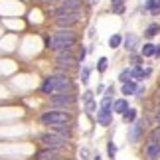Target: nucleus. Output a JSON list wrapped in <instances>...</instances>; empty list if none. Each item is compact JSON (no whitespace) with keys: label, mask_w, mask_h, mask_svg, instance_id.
<instances>
[{"label":"nucleus","mask_w":160,"mask_h":160,"mask_svg":"<svg viewBox=\"0 0 160 160\" xmlns=\"http://www.w3.org/2000/svg\"><path fill=\"white\" fill-rule=\"evenodd\" d=\"M73 89V83H71V77L65 75V73H58V75H50L44 79L42 83V91L46 95H53V93H61V91H71Z\"/></svg>","instance_id":"f257e3e1"},{"label":"nucleus","mask_w":160,"mask_h":160,"mask_svg":"<svg viewBox=\"0 0 160 160\" xmlns=\"http://www.w3.org/2000/svg\"><path fill=\"white\" fill-rule=\"evenodd\" d=\"M75 44H77L75 32H71V30H67V28H61L52 38H46V48L48 50H53V52L63 50V48H73Z\"/></svg>","instance_id":"f03ea898"},{"label":"nucleus","mask_w":160,"mask_h":160,"mask_svg":"<svg viewBox=\"0 0 160 160\" xmlns=\"http://www.w3.org/2000/svg\"><path fill=\"white\" fill-rule=\"evenodd\" d=\"M40 121L44 122V125H71L73 117L69 111L65 109H53V111H48L40 117Z\"/></svg>","instance_id":"7ed1b4c3"},{"label":"nucleus","mask_w":160,"mask_h":160,"mask_svg":"<svg viewBox=\"0 0 160 160\" xmlns=\"http://www.w3.org/2000/svg\"><path fill=\"white\" fill-rule=\"evenodd\" d=\"M42 142H44L46 148H52V150H69V144H67V138L63 137H59V134H55V132H46V134H42Z\"/></svg>","instance_id":"20e7f679"},{"label":"nucleus","mask_w":160,"mask_h":160,"mask_svg":"<svg viewBox=\"0 0 160 160\" xmlns=\"http://www.w3.org/2000/svg\"><path fill=\"white\" fill-rule=\"evenodd\" d=\"M111 119H113V97L105 95L101 101V109L97 111V122L107 127V125H111Z\"/></svg>","instance_id":"39448f33"},{"label":"nucleus","mask_w":160,"mask_h":160,"mask_svg":"<svg viewBox=\"0 0 160 160\" xmlns=\"http://www.w3.org/2000/svg\"><path fill=\"white\" fill-rule=\"evenodd\" d=\"M75 101H77V97L71 91H61V93H53L50 97V103L55 109H69L75 105Z\"/></svg>","instance_id":"423d86ee"},{"label":"nucleus","mask_w":160,"mask_h":160,"mask_svg":"<svg viewBox=\"0 0 160 160\" xmlns=\"http://www.w3.org/2000/svg\"><path fill=\"white\" fill-rule=\"evenodd\" d=\"M81 18H83L81 12H67V14L55 18V26H58V28H67V30H71L73 26H77V24L81 22Z\"/></svg>","instance_id":"0eeeda50"},{"label":"nucleus","mask_w":160,"mask_h":160,"mask_svg":"<svg viewBox=\"0 0 160 160\" xmlns=\"http://www.w3.org/2000/svg\"><path fill=\"white\" fill-rule=\"evenodd\" d=\"M55 61L61 69H69L75 63V55H73V48H63V50L55 52Z\"/></svg>","instance_id":"6e6552de"},{"label":"nucleus","mask_w":160,"mask_h":160,"mask_svg":"<svg viewBox=\"0 0 160 160\" xmlns=\"http://www.w3.org/2000/svg\"><path fill=\"white\" fill-rule=\"evenodd\" d=\"M144 154L148 160H160V142L148 140V142H146V148H144Z\"/></svg>","instance_id":"1a4fd4ad"},{"label":"nucleus","mask_w":160,"mask_h":160,"mask_svg":"<svg viewBox=\"0 0 160 160\" xmlns=\"http://www.w3.org/2000/svg\"><path fill=\"white\" fill-rule=\"evenodd\" d=\"M50 127H52V132L59 134V137H63V138H67V140L73 137V131L69 128V125H50Z\"/></svg>","instance_id":"9d476101"},{"label":"nucleus","mask_w":160,"mask_h":160,"mask_svg":"<svg viewBox=\"0 0 160 160\" xmlns=\"http://www.w3.org/2000/svg\"><path fill=\"white\" fill-rule=\"evenodd\" d=\"M59 156V150H52V148H44L38 152V160H55Z\"/></svg>","instance_id":"9b49d317"},{"label":"nucleus","mask_w":160,"mask_h":160,"mask_svg":"<svg viewBox=\"0 0 160 160\" xmlns=\"http://www.w3.org/2000/svg\"><path fill=\"white\" fill-rule=\"evenodd\" d=\"M127 109H128V101L127 99H117V101H113V113L122 115Z\"/></svg>","instance_id":"f8f14e48"},{"label":"nucleus","mask_w":160,"mask_h":160,"mask_svg":"<svg viewBox=\"0 0 160 160\" xmlns=\"http://www.w3.org/2000/svg\"><path fill=\"white\" fill-rule=\"evenodd\" d=\"M137 46H138V38L134 34H128L127 36V40H125V48H127V52H134L137 50Z\"/></svg>","instance_id":"ddd939ff"},{"label":"nucleus","mask_w":160,"mask_h":160,"mask_svg":"<svg viewBox=\"0 0 160 160\" xmlns=\"http://www.w3.org/2000/svg\"><path fill=\"white\" fill-rule=\"evenodd\" d=\"M140 132H142V122H137L134 127H131V134H128V138H131L132 142H137L138 137H140Z\"/></svg>","instance_id":"4468645a"},{"label":"nucleus","mask_w":160,"mask_h":160,"mask_svg":"<svg viewBox=\"0 0 160 160\" xmlns=\"http://www.w3.org/2000/svg\"><path fill=\"white\" fill-rule=\"evenodd\" d=\"M111 10L115 14H122L125 12V0H111Z\"/></svg>","instance_id":"2eb2a0df"},{"label":"nucleus","mask_w":160,"mask_h":160,"mask_svg":"<svg viewBox=\"0 0 160 160\" xmlns=\"http://www.w3.org/2000/svg\"><path fill=\"white\" fill-rule=\"evenodd\" d=\"M134 91H137V83H134V81L128 79V81L122 83V95H132Z\"/></svg>","instance_id":"dca6fc26"},{"label":"nucleus","mask_w":160,"mask_h":160,"mask_svg":"<svg viewBox=\"0 0 160 160\" xmlns=\"http://www.w3.org/2000/svg\"><path fill=\"white\" fill-rule=\"evenodd\" d=\"M122 119H125V122H134V119H137V109L128 107L125 113H122Z\"/></svg>","instance_id":"f3484780"},{"label":"nucleus","mask_w":160,"mask_h":160,"mask_svg":"<svg viewBox=\"0 0 160 160\" xmlns=\"http://www.w3.org/2000/svg\"><path fill=\"white\" fill-rule=\"evenodd\" d=\"M160 32V26H158V24H150V26L148 28H146V38H154V36Z\"/></svg>","instance_id":"a211bd4d"},{"label":"nucleus","mask_w":160,"mask_h":160,"mask_svg":"<svg viewBox=\"0 0 160 160\" xmlns=\"http://www.w3.org/2000/svg\"><path fill=\"white\" fill-rule=\"evenodd\" d=\"M121 42H122V38H121L119 34L111 36V38H109V48H113V50H115V48H119V46H121Z\"/></svg>","instance_id":"6ab92c4d"},{"label":"nucleus","mask_w":160,"mask_h":160,"mask_svg":"<svg viewBox=\"0 0 160 160\" xmlns=\"http://www.w3.org/2000/svg\"><path fill=\"white\" fill-rule=\"evenodd\" d=\"M142 58H150V55H154V46L152 44H144V48H142Z\"/></svg>","instance_id":"aec40b11"},{"label":"nucleus","mask_w":160,"mask_h":160,"mask_svg":"<svg viewBox=\"0 0 160 160\" xmlns=\"http://www.w3.org/2000/svg\"><path fill=\"white\" fill-rule=\"evenodd\" d=\"M131 79H142V69L138 65H134L131 69Z\"/></svg>","instance_id":"412c9836"},{"label":"nucleus","mask_w":160,"mask_h":160,"mask_svg":"<svg viewBox=\"0 0 160 160\" xmlns=\"http://www.w3.org/2000/svg\"><path fill=\"white\" fill-rule=\"evenodd\" d=\"M107 65H109V59L107 58H99V63H97V69H99L101 73L107 69Z\"/></svg>","instance_id":"4be33fe9"},{"label":"nucleus","mask_w":160,"mask_h":160,"mask_svg":"<svg viewBox=\"0 0 160 160\" xmlns=\"http://www.w3.org/2000/svg\"><path fill=\"white\" fill-rule=\"evenodd\" d=\"M95 107H97V105H95V101H93V99L85 101V111H87L89 115H91V113H95Z\"/></svg>","instance_id":"5701e85b"},{"label":"nucleus","mask_w":160,"mask_h":160,"mask_svg":"<svg viewBox=\"0 0 160 160\" xmlns=\"http://www.w3.org/2000/svg\"><path fill=\"white\" fill-rule=\"evenodd\" d=\"M119 79H121L122 83L128 81V79H131V69H128V67H127V69H122V71H121V75H119Z\"/></svg>","instance_id":"b1692460"},{"label":"nucleus","mask_w":160,"mask_h":160,"mask_svg":"<svg viewBox=\"0 0 160 160\" xmlns=\"http://www.w3.org/2000/svg\"><path fill=\"white\" fill-rule=\"evenodd\" d=\"M107 152H109V156H111V158H115V154H117V146H115L113 142H109V146H107Z\"/></svg>","instance_id":"393cba45"},{"label":"nucleus","mask_w":160,"mask_h":160,"mask_svg":"<svg viewBox=\"0 0 160 160\" xmlns=\"http://www.w3.org/2000/svg\"><path fill=\"white\" fill-rule=\"evenodd\" d=\"M81 81H83V83H87V81H89V69H87V67H83V73H81Z\"/></svg>","instance_id":"a878e982"},{"label":"nucleus","mask_w":160,"mask_h":160,"mask_svg":"<svg viewBox=\"0 0 160 160\" xmlns=\"http://www.w3.org/2000/svg\"><path fill=\"white\" fill-rule=\"evenodd\" d=\"M89 99H93V93H91V91H85V95H83V101H89Z\"/></svg>","instance_id":"bb28decb"},{"label":"nucleus","mask_w":160,"mask_h":160,"mask_svg":"<svg viewBox=\"0 0 160 160\" xmlns=\"http://www.w3.org/2000/svg\"><path fill=\"white\" fill-rule=\"evenodd\" d=\"M81 156H83L81 160H87V158H89V150H87V148H81Z\"/></svg>","instance_id":"cd10ccee"},{"label":"nucleus","mask_w":160,"mask_h":160,"mask_svg":"<svg viewBox=\"0 0 160 160\" xmlns=\"http://www.w3.org/2000/svg\"><path fill=\"white\" fill-rule=\"evenodd\" d=\"M134 93H137V97H142V95H144V87H137V91H134Z\"/></svg>","instance_id":"c85d7f7f"},{"label":"nucleus","mask_w":160,"mask_h":160,"mask_svg":"<svg viewBox=\"0 0 160 160\" xmlns=\"http://www.w3.org/2000/svg\"><path fill=\"white\" fill-rule=\"evenodd\" d=\"M107 95L113 97V95H115V87H109V89H107Z\"/></svg>","instance_id":"c756f323"},{"label":"nucleus","mask_w":160,"mask_h":160,"mask_svg":"<svg viewBox=\"0 0 160 160\" xmlns=\"http://www.w3.org/2000/svg\"><path fill=\"white\" fill-rule=\"evenodd\" d=\"M154 55H156V58H160V46H154Z\"/></svg>","instance_id":"7c9ffc66"},{"label":"nucleus","mask_w":160,"mask_h":160,"mask_svg":"<svg viewBox=\"0 0 160 160\" xmlns=\"http://www.w3.org/2000/svg\"><path fill=\"white\" fill-rule=\"evenodd\" d=\"M89 2H91V4H93V6H95V4H99V2H101V0H89Z\"/></svg>","instance_id":"2f4dec72"},{"label":"nucleus","mask_w":160,"mask_h":160,"mask_svg":"<svg viewBox=\"0 0 160 160\" xmlns=\"http://www.w3.org/2000/svg\"><path fill=\"white\" fill-rule=\"evenodd\" d=\"M55 160H71V158H59V156H58V158H55Z\"/></svg>","instance_id":"473e14b6"},{"label":"nucleus","mask_w":160,"mask_h":160,"mask_svg":"<svg viewBox=\"0 0 160 160\" xmlns=\"http://www.w3.org/2000/svg\"><path fill=\"white\" fill-rule=\"evenodd\" d=\"M95 160H101V156H95Z\"/></svg>","instance_id":"72a5a7b5"},{"label":"nucleus","mask_w":160,"mask_h":160,"mask_svg":"<svg viewBox=\"0 0 160 160\" xmlns=\"http://www.w3.org/2000/svg\"><path fill=\"white\" fill-rule=\"evenodd\" d=\"M83 2H85V0H83Z\"/></svg>","instance_id":"f704fd0d"}]
</instances>
